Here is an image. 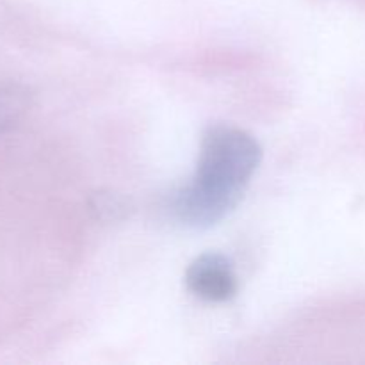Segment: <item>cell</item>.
Masks as SVG:
<instances>
[{
	"instance_id": "1",
	"label": "cell",
	"mask_w": 365,
	"mask_h": 365,
	"mask_svg": "<svg viewBox=\"0 0 365 365\" xmlns=\"http://www.w3.org/2000/svg\"><path fill=\"white\" fill-rule=\"evenodd\" d=\"M260 160L262 148L246 130L232 125L207 128L195 178L171 200L178 223L209 228L225 220L242 200Z\"/></svg>"
},
{
	"instance_id": "2",
	"label": "cell",
	"mask_w": 365,
	"mask_h": 365,
	"mask_svg": "<svg viewBox=\"0 0 365 365\" xmlns=\"http://www.w3.org/2000/svg\"><path fill=\"white\" fill-rule=\"evenodd\" d=\"M185 284L195 296L205 302H228L237 294V277L230 259L221 253H203L189 264Z\"/></svg>"
},
{
	"instance_id": "3",
	"label": "cell",
	"mask_w": 365,
	"mask_h": 365,
	"mask_svg": "<svg viewBox=\"0 0 365 365\" xmlns=\"http://www.w3.org/2000/svg\"><path fill=\"white\" fill-rule=\"evenodd\" d=\"M32 103V93L18 82L0 84V134L20 123Z\"/></svg>"
},
{
	"instance_id": "4",
	"label": "cell",
	"mask_w": 365,
	"mask_h": 365,
	"mask_svg": "<svg viewBox=\"0 0 365 365\" xmlns=\"http://www.w3.org/2000/svg\"><path fill=\"white\" fill-rule=\"evenodd\" d=\"M93 209L98 214H102V216L107 214L109 217H114V214L125 212V202L114 195H98L96 196V202L95 205H93Z\"/></svg>"
}]
</instances>
